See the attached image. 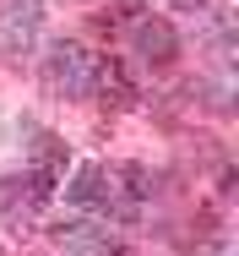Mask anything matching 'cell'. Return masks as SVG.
<instances>
[{"mask_svg":"<svg viewBox=\"0 0 239 256\" xmlns=\"http://www.w3.org/2000/svg\"><path fill=\"white\" fill-rule=\"evenodd\" d=\"M65 202H71V207H103V212H109V202H114V180H109L98 164H82L76 180L65 186Z\"/></svg>","mask_w":239,"mask_h":256,"instance_id":"5b68a950","label":"cell"},{"mask_svg":"<svg viewBox=\"0 0 239 256\" xmlns=\"http://www.w3.org/2000/svg\"><path fill=\"white\" fill-rule=\"evenodd\" d=\"M44 196H49V191L33 180V174H22V180H0V218H5L11 229H33Z\"/></svg>","mask_w":239,"mask_h":256,"instance_id":"277c9868","label":"cell"},{"mask_svg":"<svg viewBox=\"0 0 239 256\" xmlns=\"http://www.w3.org/2000/svg\"><path fill=\"white\" fill-rule=\"evenodd\" d=\"M38 22H44V0H0V50L22 54L38 38Z\"/></svg>","mask_w":239,"mask_h":256,"instance_id":"3957f363","label":"cell"},{"mask_svg":"<svg viewBox=\"0 0 239 256\" xmlns=\"http://www.w3.org/2000/svg\"><path fill=\"white\" fill-rule=\"evenodd\" d=\"M93 71H98V60L76 38H60V44H49L44 54V88L54 93V98H87L93 93Z\"/></svg>","mask_w":239,"mask_h":256,"instance_id":"6da1fadb","label":"cell"},{"mask_svg":"<svg viewBox=\"0 0 239 256\" xmlns=\"http://www.w3.org/2000/svg\"><path fill=\"white\" fill-rule=\"evenodd\" d=\"M131 50H136L142 66L163 71V66H174V54H180V33H174L163 16H136V22H131Z\"/></svg>","mask_w":239,"mask_h":256,"instance_id":"7a4b0ae2","label":"cell"},{"mask_svg":"<svg viewBox=\"0 0 239 256\" xmlns=\"http://www.w3.org/2000/svg\"><path fill=\"white\" fill-rule=\"evenodd\" d=\"M174 6H180V11H201L207 0H174Z\"/></svg>","mask_w":239,"mask_h":256,"instance_id":"8992f818","label":"cell"}]
</instances>
